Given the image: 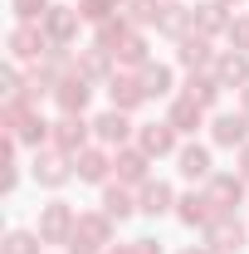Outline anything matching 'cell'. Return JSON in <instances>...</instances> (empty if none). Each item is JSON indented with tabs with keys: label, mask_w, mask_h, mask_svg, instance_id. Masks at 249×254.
I'll list each match as a JSON object with an SVG mask.
<instances>
[{
	"label": "cell",
	"mask_w": 249,
	"mask_h": 254,
	"mask_svg": "<svg viewBox=\"0 0 249 254\" xmlns=\"http://www.w3.org/2000/svg\"><path fill=\"white\" fill-rule=\"evenodd\" d=\"M39 25H44V34H49V44H73L83 15H78V5H49V15H44Z\"/></svg>",
	"instance_id": "obj_14"
},
{
	"label": "cell",
	"mask_w": 249,
	"mask_h": 254,
	"mask_svg": "<svg viewBox=\"0 0 249 254\" xmlns=\"http://www.w3.org/2000/svg\"><path fill=\"white\" fill-rule=\"evenodd\" d=\"M113 59L123 64V68H142V64H152V54H147V34L132 30L123 44H118V54H113Z\"/></svg>",
	"instance_id": "obj_29"
},
{
	"label": "cell",
	"mask_w": 249,
	"mask_h": 254,
	"mask_svg": "<svg viewBox=\"0 0 249 254\" xmlns=\"http://www.w3.org/2000/svg\"><path fill=\"white\" fill-rule=\"evenodd\" d=\"M123 5H127V0H118V10H123Z\"/></svg>",
	"instance_id": "obj_42"
},
{
	"label": "cell",
	"mask_w": 249,
	"mask_h": 254,
	"mask_svg": "<svg viewBox=\"0 0 249 254\" xmlns=\"http://www.w3.org/2000/svg\"><path fill=\"white\" fill-rule=\"evenodd\" d=\"M215 44H210V34H186V39H181V44H176V64H181V68H186V73H210V68H215Z\"/></svg>",
	"instance_id": "obj_8"
},
{
	"label": "cell",
	"mask_w": 249,
	"mask_h": 254,
	"mask_svg": "<svg viewBox=\"0 0 249 254\" xmlns=\"http://www.w3.org/2000/svg\"><path fill=\"white\" fill-rule=\"evenodd\" d=\"M5 49H10V64H39L54 44H49L44 25H25V20H15L10 34H5Z\"/></svg>",
	"instance_id": "obj_1"
},
{
	"label": "cell",
	"mask_w": 249,
	"mask_h": 254,
	"mask_svg": "<svg viewBox=\"0 0 249 254\" xmlns=\"http://www.w3.org/2000/svg\"><path fill=\"white\" fill-rule=\"evenodd\" d=\"M210 142L240 152V147L249 142V118L240 113V108H235V113H215V118H210Z\"/></svg>",
	"instance_id": "obj_13"
},
{
	"label": "cell",
	"mask_w": 249,
	"mask_h": 254,
	"mask_svg": "<svg viewBox=\"0 0 249 254\" xmlns=\"http://www.w3.org/2000/svg\"><path fill=\"white\" fill-rule=\"evenodd\" d=\"M137 210L142 215H166V210H176V190L166 186V181H147V186H137Z\"/></svg>",
	"instance_id": "obj_22"
},
{
	"label": "cell",
	"mask_w": 249,
	"mask_h": 254,
	"mask_svg": "<svg viewBox=\"0 0 249 254\" xmlns=\"http://www.w3.org/2000/svg\"><path fill=\"white\" fill-rule=\"evenodd\" d=\"M225 39H230V49L249 54V15H235V20H230V30H225Z\"/></svg>",
	"instance_id": "obj_34"
},
{
	"label": "cell",
	"mask_w": 249,
	"mask_h": 254,
	"mask_svg": "<svg viewBox=\"0 0 249 254\" xmlns=\"http://www.w3.org/2000/svg\"><path fill=\"white\" fill-rule=\"evenodd\" d=\"M210 73L220 78V88H235V93H240V88L249 83V54H240V49H225V54L215 59V68H210Z\"/></svg>",
	"instance_id": "obj_20"
},
{
	"label": "cell",
	"mask_w": 249,
	"mask_h": 254,
	"mask_svg": "<svg viewBox=\"0 0 249 254\" xmlns=\"http://www.w3.org/2000/svg\"><path fill=\"white\" fill-rule=\"evenodd\" d=\"M220 5H240V0H220Z\"/></svg>",
	"instance_id": "obj_41"
},
{
	"label": "cell",
	"mask_w": 249,
	"mask_h": 254,
	"mask_svg": "<svg viewBox=\"0 0 249 254\" xmlns=\"http://www.w3.org/2000/svg\"><path fill=\"white\" fill-rule=\"evenodd\" d=\"M181 254H210V250H205V245H186Z\"/></svg>",
	"instance_id": "obj_40"
},
{
	"label": "cell",
	"mask_w": 249,
	"mask_h": 254,
	"mask_svg": "<svg viewBox=\"0 0 249 254\" xmlns=\"http://www.w3.org/2000/svg\"><path fill=\"white\" fill-rule=\"evenodd\" d=\"M103 254H137V250H132V240H127V245H108Z\"/></svg>",
	"instance_id": "obj_38"
},
{
	"label": "cell",
	"mask_w": 249,
	"mask_h": 254,
	"mask_svg": "<svg viewBox=\"0 0 249 254\" xmlns=\"http://www.w3.org/2000/svg\"><path fill=\"white\" fill-rule=\"evenodd\" d=\"M230 20H235V15H230V5H220V0H200V5H195V30L210 34V39L230 30Z\"/></svg>",
	"instance_id": "obj_25"
},
{
	"label": "cell",
	"mask_w": 249,
	"mask_h": 254,
	"mask_svg": "<svg viewBox=\"0 0 249 254\" xmlns=\"http://www.w3.org/2000/svg\"><path fill=\"white\" fill-rule=\"evenodd\" d=\"M113 64H118V59H113L103 44H78V54H73V68H78L83 78H93V83H108V78L118 73Z\"/></svg>",
	"instance_id": "obj_17"
},
{
	"label": "cell",
	"mask_w": 249,
	"mask_h": 254,
	"mask_svg": "<svg viewBox=\"0 0 249 254\" xmlns=\"http://www.w3.org/2000/svg\"><path fill=\"white\" fill-rule=\"evenodd\" d=\"M132 250H137V254H161V240H152V235H142V240H132Z\"/></svg>",
	"instance_id": "obj_36"
},
{
	"label": "cell",
	"mask_w": 249,
	"mask_h": 254,
	"mask_svg": "<svg viewBox=\"0 0 249 254\" xmlns=\"http://www.w3.org/2000/svg\"><path fill=\"white\" fill-rule=\"evenodd\" d=\"M0 93H5V98H20V93H25V73H20V64H5V68H0Z\"/></svg>",
	"instance_id": "obj_35"
},
{
	"label": "cell",
	"mask_w": 249,
	"mask_h": 254,
	"mask_svg": "<svg viewBox=\"0 0 249 254\" xmlns=\"http://www.w3.org/2000/svg\"><path fill=\"white\" fill-rule=\"evenodd\" d=\"M235 171H240V176H245V181H249V142H245V147H240V152H235Z\"/></svg>",
	"instance_id": "obj_37"
},
{
	"label": "cell",
	"mask_w": 249,
	"mask_h": 254,
	"mask_svg": "<svg viewBox=\"0 0 249 254\" xmlns=\"http://www.w3.org/2000/svg\"><path fill=\"white\" fill-rule=\"evenodd\" d=\"M176 137H181V132L166 123V118H161V123H142V127H137V147H142L152 161H156V157H176V152H181V142H176Z\"/></svg>",
	"instance_id": "obj_9"
},
{
	"label": "cell",
	"mask_w": 249,
	"mask_h": 254,
	"mask_svg": "<svg viewBox=\"0 0 249 254\" xmlns=\"http://www.w3.org/2000/svg\"><path fill=\"white\" fill-rule=\"evenodd\" d=\"M78 15H83V25H103L123 10H118V0H78Z\"/></svg>",
	"instance_id": "obj_32"
},
{
	"label": "cell",
	"mask_w": 249,
	"mask_h": 254,
	"mask_svg": "<svg viewBox=\"0 0 249 254\" xmlns=\"http://www.w3.org/2000/svg\"><path fill=\"white\" fill-rule=\"evenodd\" d=\"M88 103H93V78H83V73L73 68L59 88H54V108H59V118H83Z\"/></svg>",
	"instance_id": "obj_6"
},
{
	"label": "cell",
	"mask_w": 249,
	"mask_h": 254,
	"mask_svg": "<svg viewBox=\"0 0 249 254\" xmlns=\"http://www.w3.org/2000/svg\"><path fill=\"white\" fill-rule=\"evenodd\" d=\"M123 15L137 25V30H156V25H161V15H166V0H127Z\"/></svg>",
	"instance_id": "obj_27"
},
{
	"label": "cell",
	"mask_w": 249,
	"mask_h": 254,
	"mask_svg": "<svg viewBox=\"0 0 249 254\" xmlns=\"http://www.w3.org/2000/svg\"><path fill=\"white\" fill-rule=\"evenodd\" d=\"M49 5H54V0H10V15L25 20V25H39V20L49 15Z\"/></svg>",
	"instance_id": "obj_33"
},
{
	"label": "cell",
	"mask_w": 249,
	"mask_h": 254,
	"mask_svg": "<svg viewBox=\"0 0 249 254\" xmlns=\"http://www.w3.org/2000/svg\"><path fill=\"white\" fill-rule=\"evenodd\" d=\"M137 78H142L147 98H171V68H166V64H142Z\"/></svg>",
	"instance_id": "obj_30"
},
{
	"label": "cell",
	"mask_w": 249,
	"mask_h": 254,
	"mask_svg": "<svg viewBox=\"0 0 249 254\" xmlns=\"http://www.w3.org/2000/svg\"><path fill=\"white\" fill-rule=\"evenodd\" d=\"M176 171L186 176V181H210L215 176V161H210V147H200V142H186L181 152H176Z\"/></svg>",
	"instance_id": "obj_18"
},
{
	"label": "cell",
	"mask_w": 249,
	"mask_h": 254,
	"mask_svg": "<svg viewBox=\"0 0 249 254\" xmlns=\"http://www.w3.org/2000/svg\"><path fill=\"white\" fill-rule=\"evenodd\" d=\"M200 235H205V250L210 254H245L249 250V225L235 220V215H215Z\"/></svg>",
	"instance_id": "obj_2"
},
{
	"label": "cell",
	"mask_w": 249,
	"mask_h": 254,
	"mask_svg": "<svg viewBox=\"0 0 249 254\" xmlns=\"http://www.w3.org/2000/svg\"><path fill=\"white\" fill-rule=\"evenodd\" d=\"M176 220L186 225V230H205V225L215 220V210H210L205 190H186V195H176Z\"/></svg>",
	"instance_id": "obj_19"
},
{
	"label": "cell",
	"mask_w": 249,
	"mask_h": 254,
	"mask_svg": "<svg viewBox=\"0 0 249 254\" xmlns=\"http://www.w3.org/2000/svg\"><path fill=\"white\" fill-rule=\"evenodd\" d=\"M127 137H137V127L127 123V113H118V108H108V113H98L93 118V142L98 147H127Z\"/></svg>",
	"instance_id": "obj_12"
},
{
	"label": "cell",
	"mask_w": 249,
	"mask_h": 254,
	"mask_svg": "<svg viewBox=\"0 0 249 254\" xmlns=\"http://www.w3.org/2000/svg\"><path fill=\"white\" fill-rule=\"evenodd\" d=\"M181 88H186V98H190V103H200L205 113H210V108H215V103H220V93H225V88H220V78H215V73H190V78H186V83H181Z\"/></svg>",
	"instance_id": "obj_26"
},
{
	"label": "cell",
	"mask_w": 249,
	"mask_h": 254,
	"mask_svg": "<svg viewBox=\"0 0 249 254\" xmlns=\"http://www.w3.org/2000/svg\"><path fill=\"white\" fill-rule=\"evenodd\" d=\"M156 34H166V39H186V34H195V10L190 5H181V0H171L166 5V15H161V25H156Z\"/></svg>",
	"instance_id": "obj_24"
},
{
	"label": "cell",
	"mask_w": 249,
	"mask_h": 254,
	"mask_svg": "<svg viewBox=\"0 0 249 254\" xmlns=\"http://www.w3.org/2000/svg\"><path fill=\"white\" fill-rule=\"evenodd\" d=\"M166 123L176 127L181 137H190V132H200V127H205V108H200V103H190V98L181 93V98H171V108H166Z\"/></svg>",
	"instance_id": "obj_23"
},
{
	"label": "cell",
	"mask_w": 249,
	"mask_h": 254,
	"mask_svg": "<svg viewBox=\"0 0 249 254\" xmlns=\"http://www.w3.org/2000/svg\"><path fill=\"white\" fill-rule=\"evenodd\" d=\"M93 44H103V49H108V54H118V44H123L127 34L137 30V25H132V20H127V15H113V20H103V25H93Z\"/></svg>",
	"instance_id": "obj_28"
},
{
	"label": "cell",
	"mask_w": 249,
	"mask_h": 254,
	"mask_svg": "<svg viewBox=\"0 0 249 254\" xmlns=\"http://www.w3.org/2000/svg\"><path fill=\"white\" fill-rule=\"evenodd\" d=\"M240 113H245V118H249V83H245V88H240Z\"/></svg>",
	"instance_id": "obj_39"
},
{
	"label": "cell",
	"mask_w": 249,
	"mask_h": 254,
	"mask_svg": "<svg viewBox=\"0 0 249 254\" xmlns=\"http://www.w3.org/2000/svg\"><path fill=\"white\" fill-rule=\"evenodd\" d=\"M39 230H10L5 235V245H0V254H39Z\"/></svg>",
	"instance_id": "obj_31"
},
{
	"label": "cell",
	"mask_w": 249,
	"mask_h": 254,
	"mask_svg": "<svg viewBox=\"0 0 249 254\" xmlns=\"http://www.w3.org/2000/svg\"><path fill=\"white\" fill-rule=\"evenodd\" d=\"M49 147L63 152V157H78L83 147H93V123H88V118H59V123H54V137H49Z\"/></svg>",
	"instance_id": "obj_7"
},
{
	"label": "cell",
	"mask_w": 249,
	"mask_h": 254,
	"mask_svg": "<svg viewBox=\"0 0 249 254\" xmlns=\"http://www.w3.org/2000/svg\"><path fill=\"white\" fill-rule=\"evenodd\" d=\"M73 176L88 181V186H108V176H113V147H83L73 157Z\"/></svg>",
	"instance_id": "obj_11"
},
{
	"label": "cell",
	"mask_w": 249,
	"mask_h": 254,
	"mask_svg": "<svg viewBox=\"0 0 249 254\" xmlns=\"http://www.w3.org/2000/svg\"><path fill=\"white\" fill-rule=\"evenodd\" d=\"M103 215L108 220H132L137 215V195H132V186H123V181H108L103 186Z\"/></svg>",
	"instance_id": "obj_21"
},
{
	"label": "cell",
	"mask_w": 249,
	"mask_h": 254,
	"mask_svg": "<svg viewBox=\"0 0 249 254\" xmlns=\"http://www.w3.org/2000/svg\"><path fill=\"white\" fill-rule=\"evenodd\" d=\"M245 186H249V181L240 176V171H215L200 190H205V200H210L215 215H235V210L245 205Z\"/></svg>",
	"instance_id": "obj_4"
},
{
	"label": "cell",
	"mask_w": 249,
	"mask_h": 254,
	"mask_svg": "<svg viewBox=\"0 0 249 254\" xmlns=\"http://www.w3.org/2000/svg\"><path fill=\"white\" fill-rule=\"evenodd\" d=\"M113 225L118 220H108L103 210H78L73 240H78V245H93V250H108V245H113ZM73 240H68V245H73Z\"/></svg>",
	"instance_id": "obj_15"
},
{
	"label": "cell",
	"mask_w": 249,
	"mask_h": 254,
	"mask_svg": "<svg viewBox=\"0 0 249 254\" xmlns=\"http://www.w3.org/2000/svg\"><path fill=\"white\" fill-rule=\"evenodd\" d=\"M147 166H152V157H147L142 147H118V152H113V171H118L123 186H147V181H152Z\"/></svg>",
	"instance_id": "obj_16"
},
{
	"label": "cell",
	"mask_w": 249,
	"mask_h": 254,
	"mask_svg": "<svg viewBox=\"0 0 249 254\" xmlns=\"http://www.w3.org/2000/svg\"><path fill=\"white\" fill-rule=\"evenodd\" d=\"M166 5H171V0H166Z\"/></svg>",
	"instance_id": "obj_43"
},
{
	"label": "cell",
	"mask_w": 249,
	"mask_h": 254,
	"mask_svg": "<svg viewBox=\"0 0 249 254\" xmlns=\"http://www.w3.org/2000/svg\"><path fill=\"white\" fill-rule=\"evenodd\" d=\"M108 103H113L118 113H137V108L152 103V98H147V88H142L137 73H123V68H118V73L108 78Z\"/></svg>",
	"instance_id": "obj_10"
},
{
	"label": "cell",
	"mask_w": 249,
	"mask_h": 254,
	"mask_svg": "<svg viewBox=\"0 0 249 254\" xmlns=\"http://www.w3.org/2000/svg\"><path fill=\"white\" fill-rule=\"evenodd\" d=\"M73 225H78V210L54 195L49 205H39V225H34V230H39L44 245H68V240H73Z\"/></svg>",
	"instance_id": "obj_3"
},
{
	"label": "cell",
	"mask_w": 249,
	"mask_h": 254,
	"mask_svg": "<svg viewBox=\"0 0 249 254\" xmlns=\"http://www.w3.org/2000/svg\"><path fill=\"white\" fill-rule=\"evenodd\" d=\"M30 176L44 190H63L68 181H73V157H63V152H54V147H39L34 161H30Z\"/></svg>",
	"instance_id": "obj_5"
}]
</instances>
